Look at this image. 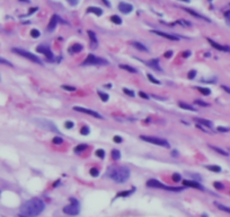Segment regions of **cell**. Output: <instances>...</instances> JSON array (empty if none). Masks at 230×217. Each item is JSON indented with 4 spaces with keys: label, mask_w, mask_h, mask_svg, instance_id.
<instances>
[{
    "label": "cell",
    "mask_w": 230,
    "mask_h": 217,
    "mask_svg": "<svg viewBox=\"0 0 230 217\" xmlns=\"http://www.w3.org/2000/svg\"><path fill=\"white\" fill-rule=\"evenodd\" d=\"M152 97H155V98H157V100H160V101H165V100H166V97H161V96H156V95H153Z\"/></svg>",
    "instance_id": "cell-55"
},
{
    "label": "cell",
    "mask_w": 230,
    "mask_h": 217,
    "mask_svg": "<svg viewBox=\"0 0 230 217\" xmlns=\"http://www.w3.org/2000/svg\"><path fill=\"white\" fill-rule=\"evenodd\" d=\"M139 96L141 97V98H145V100H148L149 98V95H147L145 92H142V91H140L139 92Z\"/></svg>",
    "instance_id": "cell-51"
},
{
    "label": "cell",
    "mask_w": 230,
    "mask_h": 217,
    "mask_svg": "<svg viewBox=\"0 0 230 217\" xmlns=\"http://www.w3.org/2000/svg\"><path fill=\"white\" fill-rule=\"evenodd\" d=\"M123 93L124 94H126V95H129V96H134L135 95V93L133 92V91H131V89H129V88H123Z\"/></svg>",
    "instance_id": "cell-45"
},
{
    "label": "cell",
    "mask_w": 230,
    "mask_h": 217,
    "mask_svg": "<svg viewBox=\"0 0 230 217\" xmlns=\"http://www.w3.org/2000/svg\"><path fill=\"white\" fill-rule=\"evenodd\" d=\"M61 87H62V89H64V91H67V92H76V91H77V88H76V87H73V86L62 85Z\"/></svg>",
    "instance_id": "cell-38"
},
{
    "label": "cell",
    "mask_w": 230,
    "mask_h": 217,
    "mask_svg": "<svg viewBox=\"0 0 230 217\" xmlns=\"http://www.w3.org/2000/svg\"><path fill=\"white\" fill-rule=\"evenodd\" d=\"M196 70H194V69H192V70H189V72H187V78L189 79H194L195 77H196Z\"/></svg>",
    "instance_id": "cell-39"
},
{
    "label": "cell",
    "mask_w": 230,
    "mask_h": 217,
    "mask_svg": "<svg viewBox=\"0 0 230 217\" xmlns=\"http://www.w3.org/2000/svg\"><path fill=\"white\" fill-rule=\"evenodd\" d=\"M185 12H187L189 15H192L193 17H196V18H199V19H201V20H204V22H208V23H210L211 20L208 18V17H205V16H203L201 14L196 13V12H194L193 9H189V8H183Z\"/></svg>",
    "instance_id": "cell-15"
},
{
    "label": "cell",
    "mask_w": 230,
    "mask_h": 217,
    "mask_svg": "<svg viewBox=\"0 0 230 217\" xmlns=\"http://www.w3.org/2000/svg\"><path fill=\"white\" fill-rule=\"evenodd\" d=\"M147 77H148L149 81H151L152 84H155V85H160V84H161V83L158 81L157 78H155V77H153V76H152L151 74H147Z\"/></svg>",
    "instance_id": "cell-34"
},
{
    "label": "cell",
    "mask_w": 230,
    "mask_h": 217,
    "mask_svg": "<svg viewBox=\"0 0 230 217\" xmlns=\"http://www.w3.org/2000/svg\"><path fill=\"white\" fill-rule=\"evenodd\" d=\"M132 44V46L136 49L138 51H141V52H148V48L145 45V44H142V43H140V42H132L131 43Z\"/></svg>",
    "instance_id": "cell-17"
},
{
    "label": "cell",
    "mask_w": 230,
    "mask_h": 217,
    "mask_svg": "<svg viewBox=\"0 0 230 217\" xmlns=\"http://www.w3.org/2000/svg\"><path fill=\"white\" fill-rule=\"evenodd\" d=\"M172 180H173L174 182H179V181L182 180V176H180L179 173H174L173 176H172Z\"/></svg>",
    "instance_id": "cell-43"
},
{
    "label": "cell",
    "mask_w": 230,
    "mask_h": 217,
    "mask_svg": "<svg viewBox=\"0 0 230 217\" xmlns=\"http://www.w3.org/2000/svg\"><path fill=\"white\" fill-rule=\"evenodd\" d=\"M178 106L180 108H183V110H187V111H191V112H196L197 110L194 108L193 105H191V104H187V103H184V102H179L178 103Z\"/></svg>",
    "instance_id": "cell-20"
},
{
    "label": "cell",
    "mask_w": 230,
    "mask_h": 217,
    "mask_svg": "<svg viewBox=\"0 0 230 217\" xmlns=\"http://www.w3.org/2000/svg\"><path fill=\"white\" fill-rule=\"evenodd\" d=\"M216 207H218V209L219 210H222V212H225V213H228L230 214V207L228 206H225V205H222V203H214Z\"/></svg>",
    "instance_id": "cell-27"
},
{
    "label": "cell",
    "mask_w": 230,
    "mask_h": 217,
    "mask_svg": "<svg viewBox=\"0 0 230 217\" xmlns=\"http://www.w3.org/2000/svg\"><path fill=\"white\" fill-rule=\"evenodd\" d=\"M67 1L70 5H72V6H76L78 3V0H67Z\"/></svg>",
    "instance_id": "cell-53"
},
{
    "label": "cell",
    "mask_w": 230,
    "mask_h": 217,
    "mask_svg": "<svg viewBox=\"0 0 230 217\" xmlns=\"http://www.w3.org/2000/svg\"><path fill=\"white\" fill-rule=\"evenodd\" d=\"M216 131H219V132H229L230 128H228V127H218Z\"/></svg>",
    "instance_id": "cell-44"
},
{
    "label": "cell",
    "mask_w": 230,
    "mask_h": 217,
    "mask_svg": "<svg viewBox=\"0 0 230 217\" xmlns=\"http://www.w3.org/2000/svg\"><path fill=\"white\" fill-rule=\"evenodd\" d=\"M221 88H222V89H225V91H226L228 94H230V88H229V87H227V86H225V85H221Z\"/></svg>",
    "instance_id": "cell-54"
},
{
    "label": "cell",
    "mask_w": 230,
    "mask_h": 217,
    "mask_svg": "<svg viewBox=\"0 0 230 217\" xmlns=\"http://www.w3.org/2000/svg\"><path fill=\"white\" fill-rule=\"evenodd\" d=\"M213 187H214L216 190H222L225 188V186H223L221 182H214V183H213Z\"/></svg>",
    "instance_id": "cell-47"
},
{
    "label": "cell",
    "mask_w": 230,
    "mask_h": 217,
    "mask_svg": "<svg viewBox=\"0 0 230 217\" xmlns=\"http://www.w3.org/2000/svg\"><path fill=\"white\" fill-rule=\"evenodd\" d=\"M41 33L39 29H36V28H33L32 31H31V36L32 38H34V39H37V38H40Z\"/></svg>",
    "instance_id": "cell-35"
},
{
    "label": "cell",
    "mask_w": 230,
    "mask_h": 217,
    "mask_svg": "<svg viewBox=\"0 0 230 217\" xmlns=\"http://www.w3.org/2000/svg\"><path fill=\"white\" fill-rule=\"evenodd\" d=\"M111 22L112 23H114V24H116V25H121L122 24V18L121 17H119L117 15H113V16H111Z\"/></svg>",
    "instance_id": "cell-30"
},
{
    "label": "cell",
    "mask_w": 230,
    "mask_h": 217,
    "mask_svg": "<svg viewBox=\"0 0 230 217\" xmlns=\"http://www.w3.org/2000/svg\"><path fill=\"white\" fill-rule=\"evenodd\" d=\"M112 158L114 161H119L121 158V151L119 149H113L112 150Z\"/></svg>",
    "instance_id": "cell-29"
},
{
    "label": "cell",
    "mask_w": 230,
    "mask_h": 217,
    "mask_svg": "<svg viewBox=\"0 0 230 217\" xmlns=\"http://www.w3.org/2000/svg\"><path fill=\"white\" fill-rule=\"evenodd\" d=\"M75 127V123L73 121H71V120H68V121L64 122V128L66 129H72Z\"/></svg>",
    "instance_id": "cell-42"
},
{
    "label": "cell",
    "mask_w": 230,
    "mask_h": 217,
    "mask_svg": "<svg viewBox=\"0 0 230 217\" xmlns=\"http://www.w3.org/2000/svg\"><path fill=\"white\" fill-rule=\"evenodd\" d=\"M87 13H92L96 15V16H102L103 15V9L99 8V7H88L87 8Z\"/></svg>",
    "instance_id": "cell-19"
},
{
    "label": "cell",
    "mask_w": 230,
    "mask_h": 217,
    "mask_svg": "<svg viewBox=\"0 0 230 217\" xmlns=\"http://www.w3.org/2000/svg\"><path fill=\"white\" fill-rule=\"evenodd\" d=\"M89 132H90V130H89L88 127H82L80 129V135H82V136H88L89 135Z\"/></svg>",
    "instance_id": "cell-41"
},
{
    "label": "cell",
    "mask_w": 230,
    "mask_h": 217,
    "mask_svg": "<svg viewBox=\"0 0 230 217\" xmlns=\"http://www.w3.org/2000/svg\"><path fill=\"white\" fill-rule=\"evenodd\" d=\"M89 174L93 176V177H97V176L99 175V171H98L96 167H92V169L89 170Z\"/></svg>",
    "instance_id": "cell-37"
},
{
    "label": "cell",
    "mask_w": 230,
    "mask_h": 217,
    "mask_svg": "<svg viewBox=\"0 0 230 217\" xmlns=\"http://www.w3.org/2000/svg\"><path fill=\"white\" fill-rule=\"evenodd\" d=\"M130 174H131V171L126 166L109 167L107 172V175L113 181H115L116 183H119V184H122V183L126 182L129 180V177H130Z\"/></svg>",
    "instance_id": "cell-2"
},
{
    "label": "cell",
    "mask_w": 230,
    "mask_h": 217,
    "mask_svg": "<svg viewBox=\"0 0 230 217\" xmlns=\"http://www.w3.org/2000/svg\"><path fill=\"white\" fill-rule=\"evenodd\" d=\"M52 143H53L54 145H61L63 143V138L60 137V136H55V137L52 138Z\"/></svg>",
    "instance_id": "cell-33"
},
{
    "label": "cell",
    "mask_w": 230,
    "mask_h": 217,
    "mask_svg": "<svg viewBox=\"0 0 230 217\" xmlns=\"http://www.w3.org/2000/svg\"><path fill=\"white\" fill-rule=\"evenodd\" d=\"M104 65H108L107 60L97 57L95 54H88L81 63V66H104Z\"/></svg>",
    "instance_id": "cell-5"
},
{
    "label": "cell",
    "mask_w": 230,
    "mask_h": 217,
    "mask_svg": "<svg viewBox=\"0 0 230 217\" xmlns=\"http://www.w3.org/2000/svg\"><path fill=\"white\" fill-rule=\"evenodd\" d=\"M183 184H184V187L194 188V189L204 191V188L202 187V184H201L199 181H195V180H183Z\"/></svg>",
    "instance_id": "cell-11"
},
{
    "label": "cell",
    "mask_w": 230,
    "mask_h": 217,
    "mask_svg": "<svg viewBox=\"0 0 230 217\" xmlns=\"http://www.w3.org/2000/svg\"><path fill=\"white\" fill-rule=\"evenodd\" d=\"M88 148V145H86V144H79V145H77L75 149H73V151L76 153V154H80L82 153L83 150H86V149Z\"/></svg>",
    "instance_id": "cell-24"
},
{
    "label": "cell",
    "mask_w": 230,
    "mask_h": 217,
    "mask_svg": "<svg viewBox=\"0 0 230 217\" xmlns=\"http://www.w3.org/2000/svg\"><path fill=\"white\" fill-rule=\"evenodd\" d=\"M147 187L149 188H157V189H164L166 191H172V192H179L183 191L184 188L182 187H169V186H165L160 181L156 180V179H150L147 181Z\"/></svg>",
    "instance_id": "cell-3"
},
{
    "label": "cell",
    "mask_w": 230,
    "mask_h": 217,
    "mask_svg": "<svg viewBox=\"0 0 230 217\" xmlns=\"http://www.w3.org/2000/svg\"><path fill=\"white\" fill-rule=\"evenodd\" d=\"M39 124H40L42 128H44V129H47V130L54 131V132H59L58 128L51 121H49V120H39Z\"/></svg>",
    "instance_id": "cell-12"
},
{
    "label": "cell",
    "mask_w": 230,
    "mask_h": 217,
    "mask_svg": "<svg viewBox=\"0 0 230 217\" xmlns=\"http://www.w3.org/2000/svg\"><path fill=\"white\" fill-rule=\"evenodd\" d=\"M179 1H183V2H189V0H179Z\"/></svg>",
    "instance_id": "cell-60"
},
{
    "label": "cell",
    "mask_w": 230,
    "mask_h": 217,
    "mask_svg": "<svg viewBox=\"0 0 230 217\" xmlns=\"http://www.w3.org/2000/svg\"><path fill=\"white\" fill-rule=\"evenodd\" d=\"M119 10L123 14H130L133 10V6L128 2H120L119 3Z\"/></svg>",
    "instance_id": "cell-14"
},
{
    "label": "cell",
    "mask_w": 230,
    "mask_h": 217,
    "mask_svg": "<svg viewBox=\"0 0 230 217\" xmlns=\"http://www.w3.org/2000/svg\"><path fill=\"white\" fill-rule=\"evenodd\" d=\"M195 121L197 122V123H200V124H202V126H205V128H212V127H213L212 122L209 121V120H205V119L197 118V119H195Z\"/></svg>",
    "instance_id": "cell-21"
},
{
    "label": "cell",
    "mask_w": 230,
    "mask_h": 217,
    "mask_svg": "<svg viewBox=\"0 0 230 217\" xmlns=\"http://www.w3.org/2000/svg\"><path fill=\"white\" fill-rule=\"evenodd\" d=\"M63 213L70 216H77L80 213V205L79 201L75 198H70V203L63 207Z\"/></svg>",
    "instance_id": "cell-7"
},
{
    "label": "cell",
    "mask_w": 230,
    "mask_h": 217,
    "mask_svg": "<svg viewBox=\"0 0 230 217\" xmlns=\"http://www.w3.org/2000/svg\"><path fill=\"white\" fill-rule=\"evenodd\" d=\"M173 54H174V52H173L172 50H168V51H166V52L164 53V57H165L166 59H170V58L173 57Z\"/></svg>",
    "instance_id": "cell-49"
},
{
    "label": "cell",
    "mask_w": 230,
    "mask_h": 217,
    "mask_svg": "<svg viewBox=\"0 0 230 217\" xmlns=\"http://www.w3.org/2000/svg\"><path fill=\"white\" fill-rule=\"evenodd\" d=\"M113 141L116 143V144H121L122 141H123V139H122L121 136H114L113 137Z\"/></svg>",
    "instance_id": "cell-48"
},
{
    "label": "cell",
    "mask_w": 230,
    "mask_h": 217,
    "mask_svg": "<svg viewBox=\"0 0 230 217\" xmlns=\"http://www.w3.org/2000/svg\"><path fill=\"white\" fill-rule=\"evenodd\" d=\"M12 51H13L14 53H16V54H18V55H20V57H23V58H25V59H28L29 61H32V62H34V63L43 65L42 60H41L39 57H36L35 54L31 53V52H28V51L22 49V48H13Z\"/></svg>",
    "instance_id": "cell-6"
},
{
    "label": "cell",
    "mask_w": 230,
    "mask_h": 217,
    "mask_svg": "<svg viewBox=\"0 0 230 217\" xmlns=\"http://www.w3.org/2000/svg\"><path fill=\"white\" fill-rule=\"evenodd\" d=\"M44 208H45V203H43V200H41L39 198H33L22 205L20 213L27 217H36L43 213Z\"/></svg>",
    "instance_id": "cell-1"
},
{
    "label": "cell",
    "mask_w": 230,
    "mask_h": 217,
    "mask_svg": "<svg viewBox=\"0 0 230 217\" xmlns=\"http://www.w3.org/2000/svg\"><path fill=\"white\" fill-rule=\"evenodd\" d=\"M120 68L126 70V71H129V72H131V74H136V72H138V70H136L135 68L131 67V66H129V65H120Z\"/></svg>",
    "instance_id": "cell-26"
},
{
    "label": "cell",
    "mask_w": 230,
    "mask_h": 217,
    "mask_svg": "<svg viewBox=\"0 0 230 217\" xmlns=\"http://www.w3.org/2000/svg\"><path fill=\"white\" fill-rule=\"evenodd\" d=\"M36 51L40 52V53H42V54H44L49 60H53V58H54L53 52L50 50L49 46H45V45H39V46L36 48Z\"/></svg>",
    "instance_id": "cell-10"
},
{
    "label": "cell",
    "mask_w": 230,
    "mask_h": 217,
    "mask_svg": "<svg viewBox=\"0 0 230 217\" xmlns=\"http://www.w3.org/2000/svg\"><path fill=\"white\" fill-rule=\"evenodd\" d=\"M134 191H135V188L129 190V191H122V192H120V193H117L116 197H128V196H130L131 193H133Z\"/></svg>",
    "instance_id": "cell-32"
},
{
    "label": "cell",
    "mask_w": 230,
    "mask_h": 217,
    "mask_svg": "<svg viewBox=\"0 0 230 217\" xmlns=\"http://www.w3.org/2000/svg\"><path fill=\"white\" fill-rule=\"evenodd\" d=\"M208 42H209L210 45H211L212 48H214L216 50L222 51V52H230V46H228V45H221V44L216 43V42H214V41L211 40V39H209V38H208Z\"/></svg>",
    "instance_id": "cell-13"
},
{
    "label": "cell",
    "mask_w": 230,
    "mask_h": 217,
    "mask_svg": "<svg viewBox=\"0 0 230 217\" xmlns=\"http://www.w3.org/2000/svg\"><path fill=\"white\" fill-rule=\"evenodd\" d=\"M18 217H27V216H25V215H23V214H20V215H18Z\"/></svg>",
    "instance_id": "cell-61"
},
{
    "label": "cell",
    "mask_w": 230,
    "mask_h": 217,
    "mask_svg": "<svg viewBox=\"0 0 230 217\" xmlns=\"http://www.w3.org/2000/svg\"><path fill=\"white\" fill-rule=\"evenodd\" d=\"M191 54H192V52H191V51H184V52H183V53H182V57H183V58H189V57H191Z\"/></svg>",
    "instance_id": "cell-52"
},
{
    "label": "cell",
    "mask_w": 230,
    "mask_h": 217,
    "mask_svg": "<svg viewBox=\"0 0 230 217\" xmlns=\"http://www.w3.org/2000/svg\"><path fill=\"white\" fill-rule=\"evenodd\" d=\"M37 10V8H32V9H29V13H28V15H31V14L35 13Z\"/></svg>",
    "instance_id": "cell-57"
},
{
    "label": "cell",
    "mask_w": 230,
    "mask_h": 217,
    "mask_svg": "<svg viewBox=\"0 0 230 217\" xmlns=\"http://www.w3.org/2000/svg\"><path fill=\"white\" fill-rule=\"evenodd\" d=\"M0 79H1V77H0Z\"/></svg>",
    "instance_id": "cell-62"
},
{
    "label": "cell",
    "mask_w": 230,
    "mask_h": 217,
    "mask_svg": "<svg viewBox=\"0 0 230 217\" xmlns=\"http://www.w3.org/2000/svg\"><path fill=\"white\" fill-rule=\"evenodd\" d=\"M194 103L197 104V105H200V106H208V105H209L208 103L203 102V101H201V100H196V101H194Z\"/></svg>",
    "instance_id": "cell-50"
},
{
    "label": "cell",
    "mask_w": 230,
    "mask_h": 217,
    "mask_svg": "<svg viewBox=\"0 0 230 217\" xmlns=\"http://www.w3.org/2000/svg\"><path fill=\"white\" fill-rule=\"evenodd\" d=\"M172 156H173V157H177V156H178V151H177V150H173V151H172Z\"/></svg>",
    "instance_id": "cell-56"
},
{
    "label": "cell",
    "mask_w": 230,
    "mask_h": 217,
    "mask_svg": "<svg viewBox=\"0 0 230 217\" xmlns=\"http://www.w3.org/2000/svg\"><path fill=\"white\" fill-rule=\"evenodd\" d=\"M58 19H59V17H58L56 15H53V16H52V18H51V20H50V23H49V25H47V31H49V32L54 31V28H55L56 24H58Z\"/></svg>",
    "instance_id": "cell-18"
},
{
    "label": "cell",
    "mask_w": 230,
    "mask_h": 217,
    "mask_svg": "<svg viewBox=\"0 0 230 217\" xmlns=\"http://www.w3.org/2000/svg\"><path fill=\"white\" fill-rule=\"evenodd\" d=\"M151 33H153V34H156V35H158V36H160L162 39H166V40H169V41H179V36H177V35H173V34H168V33H165V32H160V31H157V29H152L151 31Z\"/></svg>",
    "instance_id": "cell-9"
},
{
    "label": "cell",
    "mask_w": 230,
    "mask_h": 217,
    "mask_svg": "<svg viewBox=\"0 0 230 217\" xmlns=\"http://www.w3.org/2000/svg\"><path fill=\"white\" fill-rule=\"evenodd\" d=\"M140 139L146 141V143H149V144H152V145H157V146H160V147H165V148H169L170 145L169 143L164 139V138H160V137H153V136H140Z\"/></svg>",
    "instance_id": "cell-4"
},
{
    "label": "cell",
    "mask_w": 230,
    "mask_h": 217,
    "mask_svg": "<svg viewBox=\"0 0 230 217\" xmlns=\"http://www.w3.org/2000/svg\"><path fill=\"white\" fill-rule=\"evenodd\" d=\"M204 167L211 172H214V173H220L221 172V167L219 165H204Z\"/></svg>",
    "instance_id": "cell-23"
},
{
    "label": "cell",
    "mask_w": 230,
    "mask_h": 217,
    "mask_svg": "<svg viewBox=\"0 0 230 217\" xmlns=\"http://www.w3.org/2000/svg\"><path fill=\"white\" fill-rule=\"evenodd\" d=\"M0 65H5V66H8V67H13V63L6 59H3L2 57H0Z\"/></svg>",
    "instance_id": "cell-40"
},
{
    "label": "cell",
    "mask_w": 230,
    "mask_h": 217,
    "mask_svg": "<svg viewBox=\"0 0 230 217\" xmlns=\"http://www.w3.org/2000/svg\"><path fill=\"white\" fill-rule=\"evenodd\" d=\"M95 155H96L97 157H99V158H104V157H105V150H104V149H97V150L95 151Z\"/></svg>",
    "instance_id": "cell-36"
},
{
    "label": "cell",
    "mask_w": 230,
    "mask_h": 217,
    "mask_svg": "<svg viewBox=\"0 0 230 217\" xmlns=\"http://www.w3.org/2000/svg\"><path fill=\"white\" fill-rule=\"evenodd\" d=\"M88 36L90 39V42H92V45L93 46H97L98 45V42H97V36L93 31H88Z\"/></svg>",
    "instance_id": "cell-22"
},
{
    "label": "cell",
    "mask_w": 230,
    "mask_h": 217,
    "mask_svg": "<svg viewBox=\"0 0 230 217\" xmlns=\"http://www.w3.org/2000/svg\"><path fill=\"white\" fill-rule=\"evenodd\" d=\"M103 1H104V3H105L107 7H111V3L108 2V0H103Z\"/></svg>",
    "instance_id": "cell-58"
},
{
    "label": "cell",
    "mask_w": 230,
    "mask_h": 217,
    "mask_svg": "<svg viewBox=\"0 0 230 217\" xmlns=\"http://www.w3.org/2000/svg\"><path fill=\"white\" fill-rule=\"evenodd\" d=\"M82 49H83V46L79 44V43H75V44H72L71 46H69V49H68V52L70 54H75V53H79L82 51Z\"/></svg>",
    "instance_id": "cell-16"
},
{
    "label": "cell",
    "mask_w": 230,
    "mask_h": 217,
    "mask_svg": "<svg viewBox=\"0 0 230 217\" xmlns=\"http://www.w3.org/2000/svg\"><path fill=\"white\" fill-rule=\"evenodd\" d=\"M177 24H180V25H183V26H191V23L187 22V20H185V19H179V20H177Z\"/></svg>",
    "instance_id": "cell-46"
},
{
    "label": "cell",
    "mask_w": 230,
    "mask_h": 217,
    "mask_svg": "<svg viewBox=\"0 0 230 217\" xmlns=\"http://www.w3.org/2000/svg\"><path fill=\"white\" fill-rule=\"evenodd\" d=\"M209 147H210V148H211V149H213V150H214V151H216V153L221 154L222 156H228V155H229V154H228V151H226L225 149L219 148V147H216V146H211V145H210Z\"/></svg>",
    "instance_id": "cell-28"
},
{
    "label": "cell",
    "mask_w": 230,
    "mask_h": 217,
    "mask_svg": "<svg viewBox=\"0 0 230 217\" xmlns=\"http://www.w3.org/2000/svg\"><path fill=\"white\" fill-rule=\"evenodd\" d=\"M19 1H24V2H27V3L29 2V0H19Z\"/></svg>",
    "instance_id": "cell-59"
},
{
    "label": "cell",
    "mask_w": 230,
    "mask_h": 217,
    "mask_svg": "<svg viewBox=\"0 0 230 217\" xmlns=\"http://www.w3.org/2000/svg\"><path fill=\"white\" fill-rule=\"evenodd\" d=\"M72 110H73V111H77V112L85 113V114H89V115L94 117L96 119H99V120H103V119H104L103 115H100L98 112H96L94 110H90V108H82V106H73Z\"/></svg>",
    "instance_id": "cell-8"
},
{
    "label": "cell",
    "mask_w": 230,
    "mask_h": 217,
    "mask_svg": "<svg viewBox=\"0 0 230 217\" xmlns=\"http://www.w3.org/2000/svg\"><path fill=\"white\" fill-rule=\"evenodd\" d=\"M196 89H197V91H199L202 95H205V96H208V95L211 94V89L208 88V87H201V86H197Z\"/></svg>",
    "instance_id": "cell-25"
},
{
    "label": "cell",
    "mask_w": 230,
    "mask_h": 217,
    "mask_svg": "<svg viewBox=\"0 0 230 217\" xmlns=\"http://www.w3.org/2000/svg\"><path fill=\"white\" fill-rule=\"evenodd\" d=\"M97 95L99 96V98L102 100V102H107L108 98H109V95L107 93H104V92H97Z\"/></svg>",
    "instance_id": "cell-31"
}]
</instances>
